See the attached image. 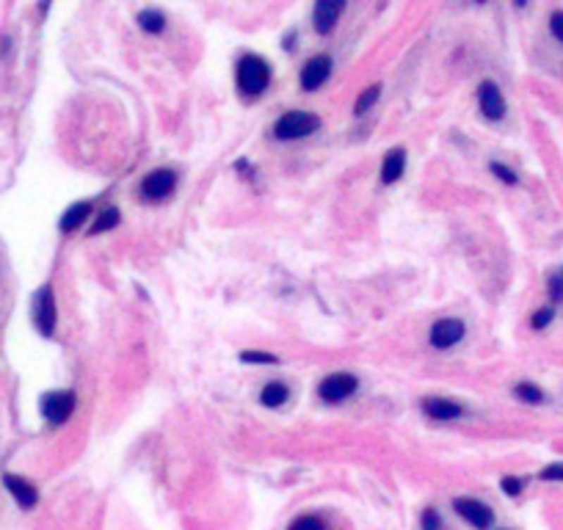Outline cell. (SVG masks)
Listing matches in <instances>:
<instances>
[{"instance_id": "cell-16", "label": "cell", "mask_w": 563, "mask_h": 530, "mask_svg": "<svg viewBox=\"0 0 563 530\" xmlns=\"http://www.w3.org/2000/svg\"><path fill=\"white\" fill-rule=\"evenodd\" d=\"M287 395H290V390L282 381H268L263 387V393H260V403L268 406V409H279L287 400Z\"/></svg>"}, {"instance_id": "cell-7", "label": "cell", "mask_w": 563, "mask_h": 530, "mask_svg": "<svg viewBox=\"0 0 563 530\" xmlns=\"http://www.w3.org/2000/svg\"><path fill=\"white\" fill-rule=\"evenodd\" d=\"M75 393H69V390H58V393H47V395L42 398V414L50 420V423H64L69 420V414L75 412Z\"/></svg>"}, {"instance_id": "cell-11", "label": "cell", "mask_w": 563, "mask_h": 530, "mask_svg": "<svg viewBox=\"0 0 563 530\" xmlns=\"http://www.w3.org/2000/svg\"><path fill=\"white\" fill-rule=\"evenodd\" d=\"M3 486L11 492V497L17 500V505L20 508H33L36 503H39V492H36V486H33L31 481H25V478H20V475H11V472H6L3 475Z\"/></svg>"}, {"instance_id": "cell-19", "label": "cell", "mask_w": 563, "mask_h": 530, "mask_svg": "<svg viewBox=\"0 0 563 530\" xmlns=\"http://www.w3.org/2000/svg\"><path fill=\"white\" fill-rule=\"evenodd\" d=\"M378 97H381V86H378V83H376V86H370V89H364L362 97L357 99V105H354V113H357V116H364V113H367V111L376 105V99H378Z\"/></svg>"}, {"instance_id": "cell-9", "label": "cell", "mask_w": 563, "mask_h": 530, "mask_svg": "<svg viewBox=\"0 0 563 530\" xmlns=\"http://www.w3.org/2000/svg\"><path fill=\"white\" fill-rule=\"evenodd\" d=\"M464 337V323L456 321V318H442L431 326V345L445 351V348H453L459 340Z\"/></svg>"}, {"instance_id": "cell-20", "label": "cell", "mask_w": 563, "mask_h": 530, "mask_svg": "<svg viewBox=\"0 0 563 530\" xmlns=\"http://www.w3.org/2000/svg\"><path fill=\"white\" fill-rule=\"evenodd\" d=\"M514 395L519 398V400H525V403H541V400H544V393H541L536 384H530V381L516 384V387H514Z\"/></svg>"}, {"instance_id": "cell-22", "label": "cell", "mask_w": 563, "mask_h": 530, "mask_svg": "<svg viewBox=\"0 0 563 530\" xmlns=\"http://www.w3.org/2000/svg\"><path fill=\"white\" fill-rule=\"evenodd\" d=\"M420 528L423 530H442V517L436 508H426L420 517Z\"/></svg>"}, {"instance_id": "cell-26", "label": "cell", "mask_w": 563, "mask_h": 530, "mask_svg": "<svg viewBox=\"0 0 563 530\" xmlns=\"http://www.w3.org/2000/svg\"><path fill=\"white\" fill-rule=\"evenodd\" d=\"M538 478H541V481H563V462L547 464V467L538 472Z\"/></svg>"}, {"instance_id": "cell-25", "label": "cell", "mask_w": 563, "mask_h": 530, "mask_svg": "<svg viewBox=\"0 0 563 530\" xmlns=\"http://www.w3.org/2000/svg\"><path fill=\"white\" fill-rule=\"evenodd\" d=\"M492 174H495L497 180H502L505 185H516V174L508 168V166H502V164H492Z\"/></svg>"}, {"instance_id": "cell-12", "label": "cell", "mask_w": 563, "mask_h": 530, "mask_svg": "<svg viewBox=\"0 0 563 530\" xmlns=\"http://www.w3.org/2000/svg\"><path fill=\"white\" fill-rule=\"evenodd\" d=\"M345 11V3L342 0H321L312 11V23H315V31L318 33H331L340 14Z\"/></svg>"}, {"instance_id": "cell-4", "label": "cell", "mask_w": 563, "mask_h": 530, "mask_svg": "<svg viewBox=\"0 0 563 530\" xmlns=\"http://www.w3.org/2000/svg\"><path fill=\"white\" fill-rule=\"evenodd\" d=\"M357 387H359V381H357L354 373H331V376H326L321 381L318 395H321L323 403H342L345 398H351L357 393Z\"/></svg>"}, {"instance_id": "cell-30", "label": "cell", "mask_w": 563, "mask_h": 530, "mask_svg": "<svg viewBox=\"0 0 563 530\" xmlns=\"http://www.w3.org/2000/svg\"><path fill=\"white\" fill-rule=\"evenodd\" d=\"M561 276H563V273H561Z\"/></svg>"}, {"instance_id": "cell-27", "label": "cell", "mask_w": 563, "mask_h": 530, "mask_svg": "<svg viewBox=\"0 0 563 530\" xmlns=\"http://www.w3.org/2000/svg\"><path fill=\"white\" fill-rule=\"evenodd\" d=\"M240 359H243V362H265V364L276 362V357H273V354H265V351H243Z\"/></svg>"}, {"instance_id": "cell-15", "label": "cell", "mask_w": 563, "mask_h": 530, "mask_svg": "<svg viewBox=\"0 0 563 530\" xmlns=\"http://www.w3.org/2000/svg\"><path fill=\"white\" fill-rule=\"evenodd\" d=\"M89 213H92V202H75L72 207H66V213L61 216V230L64 232H75L86 218H89Z\"/></svg>"}, {"instance_id": "cell-8", "label": "cell", "mask_w": 563, "mask_h": 530, "mask_svg": "<svg viewBox=\"0 0 563 530\" xmlns=\"http://www.w3.org/2000/svg\"><path fill=\"white\" fill-rule=\"evenodd\" d=\"M331 75V58L329 56H312L304 69H301V89L304 92H318Z\"/></svg>"}, {"instance_id": "cell-2", "label": "cell", "mask_w": 563, "mask_h": 530, "mask_svg": "<svg viewBox=\"0 0 563 530\" xmlns=\"http://www.w3.org/2000/svg\"><path fill=\"white\" fill-rule=\"evenodd\" d=\"M318 128H321V116L307 113V111H290V113L276 119L273 135L279 141H296V138H304V135H312Z\"/></svg>"}, {"instance_id": "cell-21", "label": "cell", "mask_w": 563, "mask_h": 530, "mask_svg": "<svg viewBox=\"0 0 563 530\" xmlns=\"http://www.w3.org/2000/svg\"><path fill=\"white\" fill-rule=\"evenodd\" d=\"M287 530H326V522L321 517H315V514H304Z\"/></svg>"}, {"instance_id": "cell-17", "label": "cell", "mask_w": 563, "mask_h": 530, "mask_svg": "<svg viewBox=\"0 0 563 530\" xmlns=\"http://www.w3.org/2000/svg\"><path fill=\"white\" fill-rule=\"evenodd\" d=\"M138 25L147 33H163L166 14L163 11H158V8H144V11L138 14Z\"/></svg>"}, {"instance_id": "cell-18", "label": "cell", "mask_w": 563, "mask_h": 530, "mask_svg": "<svg viewBox=\"0 0 563 530\" xmlns=\"http://www.w3.org/2000/svg\"><path fill=\"white\" fill-rule=\"evenodd\" d=\"M119 221H122V213H119L116 207H108V210L99 213L97 224L92 227V235H99V232H105V230H113Z\"/></svg>"}, {"instance_id": "cell-24", "label": "cell", "mask_w": 563, "mask_h": 530, "mask_svg": "<svg viewBox=\"0 0 563 530\" xmlns=\"http://www.w3.org/2000/svg\"><path fill=\"white\" fill-rule=\"evenodd\" d=\"M500 486H502V492L511 497H516L522 492V486H525V481L522 478H514V475H505L502 481H500Z\"/></svg>"}, {"instance_id": "cell-1", "label": "cell", "mask_w": 563, "mask_h": 530, "mask_svg": "<svg viewBox=\"0 0 563 530\" xmlns=\"http://www.w3.org/2000/svg\"><path fill=\"white\" fill-rule=\"evenodd\" d=\"M235 78H237V89L249 97H257L263 94L271 83V66L265 58L254 56V53H246L240 56L237 61V69H235Z\"/></svg>"}, {"instance_id": "cell-5", "label": "cell", "mask_w": 563, "mask_h": 530, "mask_svg": "<svg viewBox=\"0 0 563 530\" xmlns=\"http://www.w3.org/2000/svg\"><path fill=\"white\" fill-rule=\"evenodd\" d=\"M56 321H58V312H56V296H53V288L44 285L36 298H33V323L36 329L42 331L44 337H50L56 331Z\"/></svg>"}, {"instance_id": "cell-29", "label": "cell", "mask_w": 563, "mask_h": 530, "mask_svg": "<svg viewBox=\"0 0 563 530\" xmlns=\"http://www.w3.org/2000/svg\"><path fill=\"white\" fill-rule=\"evenodd\" d=\"M550 296L555 301H563V276H552L550 279Z\"/></svg>"}, {"instance_id": "cell-13", "label": "cell", "mask_w": 563, "mask_h": 530, "mask_svg": "<svg viewBox=\"0 0 563 530\" xmlns=\"http://www.w3.org/2000/svg\"><path fill=\"white\" fill-rule=\"evenodd\" d=\"M423 412L431 420H456V417L464 414V406L447 400V398H426L423 400Z\"/></svg>"}, {"instance_id": "cell-28", "label": "cell", "mask_w": 563, "mask_h": 530, "mask_svg": "<svg viewBox=\"0 0 563 530\" xmlns=\"http://www.w3.org/2000/svg\"><path fill=\"white\" fill-rule=\"evenodd\" d=\"M550 31H552V36L563 44V11H552V17H550Z\"/></svg>"}, {"instance_id": "cell-14", "label": "cell", "mask_w": 563, "mask_h": 530, "mask_svg": "<svg viewBox=\"0 0 563 530\" xmlns=\"http://www.w3.org/2000/svg\"><path fill=\"white\" fill-rule=\"evenodd\" d=\"M403 168H406V152L403 149H390L384 164H381V183L384 185H392L403 177Z\"/></svg>"}, {"instance_id": "cell-6", "label": "cell", "mask_w": 563, "mask_h": 530, "mask_svg": "<svg viewBox=\"0 0 563 530\" xmlns=\"http://www.w3.org/2000/svg\"><path fill=\"white\" fill-rule=\"evenodd\" d=\"M174 185H177V174L171 168H155L141 180L138 191L147 202H161L174 191Z\"/></svg>"}, {"instance_id": "cell-23", "label": "cell", "mask_w": 563, "mask_h": 530, "mask_svg": "<svg viewBox=\"0 0 563 530\" xmlns=\"http://www.w3.org/2000/svg\"><path fill=\"white\" fill-rule=\"evenodd\" d=\"M552 318H555V309L552 307H541V309H536V315H533V329H544V326H550L552 323Z\"/></svg>"}, {"instance_id": "cell-10", "label": "cell", "mask_w": 563, "mask_h": 530, "mask_svg": "<svg viewBox=\"0 0 563 530\" xmlns=\"http://www.w3.org/2000/svg\"><path fill=\"white\" fill-rule=\"evenodd\" d=\"M478 105H481V113H483L486 119H492V122H497V119L505 116V99H502V94H500L497 83H492V80L481 83Z\"/></svg>"}, {"instance_id": "cell-3", "label": "cell", "mask_w": 563, "mask_h": 530, "mask_svg": "<svg viewBox=\"0 0 563 530\" xmlns=\"http://www.w3.org/2000/svg\"><path fill=\"white\" fill-rule=\"evenodd\" d=\"M453 508L456 514L466 519L475 530H489L495 525V511L483 503V500H475V497H456L453 500Z\"/></svg>"}]
</instances>
